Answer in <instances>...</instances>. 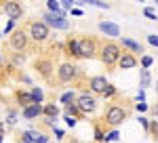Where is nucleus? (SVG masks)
I'll return each instance as SVG.
<instances>
[{"instance_id": "f257e3e1", "label": "nucleus", "mask_w": 158, "mask_h": 143, "mask_svg": "<svg viewBox=\"0 0 158 143\" xmlns=\"http://www.w3.org/2000/svg\"><path fill=\"white\" fill-rule=\"evenodd\" d=\"M101 61H103V65L106 67H114L116 63H118V59H120L122 55V48L120 44H116V42H112V40H108V42H103L101 44Z\"/></svg>"}, {"instance_id": "f03ea898", "label": "nucleus", "mask_w": 158, "mask_h": 143, "mask_svg": "<svg viewBox=\"0 0 158 143\" xmlns=\"http://www.w3.org/2000/svg\"><path fill=\"white\" fill-rule=\"evenodd\" d=\"M127 118H129V112L122 105H110L108 109H106V118L103 120H106L108 126H120Z\"/></svg>"}, {"instance_id": "7ed1b4c3", "label": "nucleus", "mask_w": 158, "mask_h": 143, "mask_svg": "<svg viewBox=\"0 0 158 143\" xmlns=\"http://www.w3.org/2000/svg\"><path fill=\"white\" fill-rule=\"evenodd\" d=\"M97 53H99V44H97V40H95V38L85 36V38H80V40H78V57L93 59Z\"/></svg>"}, {"instance_id": "20e7f679", "label": "nucleus", "mask_w": 158, "mask_h": 143, "mask_svg": "<svg viewBox=\"0 0 158 143\" xmlns=\"http://www.w3.org/2000/svg\"><path fill=\"white\" fill-rule=\"evenodd\" d=\"M49 34H51V30L44 21H32L30 23V34H27V38H32L34 42H44L49 38Z\"/></svg>"}, {"instance_id": "39448f33", "label": "nucleus", "mask_w": 158, "mask_h": 143, "mask_svg": "<svg viewBox=\"0 0 158 143\" xmlns=\"http://www.w3.org/2000/svg\"><path fill=\"white\" fill-rule=\"evenodd\" d=\"M76 107H78L80 114H91V112L97 109V99H95V95H91V93H82V95H78V99H76Z\"/></svg>"}, {"instance_id": "423d86ee", "label": "nucleus", "mask_w": 158, "mask_h": 143, "mask_svg": "<svg viewBox=\"0 0 158 143\" xmlns=\"http://www.w3.org/2000/svg\"><path fill=\"white\" fill-rule=\"evenodd\" d=\"M80 74V67L74 65V63H61L59 70H57V76H59L61 82H74Z\"/></svg>"}, {"instance_id": "0eeeda50", "label": "nucleus", "mask_w": 158, "mask_h": 143, "mask_svg": "<svg viewBox=\"0 0 158 143\" xmlns=\"http://www.w3.org/2000/svg\"><path fill=\"white\" fill-rule=\"evenodd\" d=\"M9 44H11L13 51H25L27 48V44H30V38H27V34H25L23 30H15L11 36H9Z\"/></svg>"}, {"instance_id": "6e6552de", "label": "nucleus", "mask_w": 158, "mask_h": 143, "mask_svg": "<svg viewBox=\"0 0 158 143\" xmlns=\"http://www.w3.org/2000/svg\"><path fill=\"white\" fill-rule=\"evenodd\" d=\"M34 67H36V72L44 78V80H51V74H53V70H55V65H53L51 59H36Z\"/></svg>"}, {"instance_id": "1a4fd4ad", "label": "nucleus", "mask_w": 158, "mask_h": 143, "mask_svg": "<svg viewBox=\"0 0 158 143\" xmlns=\"http://www.w3.org/2000/svg\"><path fill=\"white\" fill-rule=\"evenodd\" d=\"M89 86H91V93H93V95H103L106 88H108V80H106L103 76H93V78L89 80Z\"/></svg>"}, {"instance_id": "9d476101", "label": "nucleus", "mask_w": 158, "mask_h": 143, "mask_svg": "<svg viewBox=\"0 0 158 143\" xmlns=\"http://www.w3.org/2000/svg\"><path fill=\"white\" fill-rule=\"evenodd\" d=\"M4 13L11 17V21H17V19L23 15V6H21V2L11 0V2H4Z\"/></svg>"}, {"instance_id": "9b49d317", "label": "nucleus", "mask_w": 158, "mask_h": 143, "mask_svg": "<svg viewBox=\"0 0 158 143\" xmlns=\"http://www.w3.org/2000/svg\"><path fill=\"white\" fill-rule=\"evenodd\" d=\"M44 19H47L44 23L51 25V27H55V30H68V27H70L68 19H63V17H59V15H53V13H47Z\"/></svg>"}, {"instance_id": "f8f14e48", "label": "nucleus", "mask_w": 158, "mask_h": 143, "mask_svg": "<svg viewBox=\"0 0 158 143\" xmlns=\"http://www.w3.org/2000/svg\"><path fill=\"white\" fill-rule=\"evenodd\" d=\"M120 70H133L135 65H137V57H135L133 53H124L122 51V55H120V59H118V63H116Z\"/></svg>"}, {"instance_id": "ddd939ff", "label": "nucleus", "mask_w": 158, "mask_h": 143, "mask_svg": "<svg viewBox=\"0 0 158 143\" xmlns=\"http://www.w3.org/2000/svg\"><path fill=\"white\" fill-rule=\"evenodd\" d=\"M38 116H42V105H38V103H32V105L23 107V118L25 120H34Z\"/></svg>"}, {"instance_id": "4468645a", "label": "nucleus", "mask_w": 158, "mask_h": 143, "mask_svg": "<svg viewBox=\"0 0 158 143\" xmlns=\"http://www.w3.org/2000/svg\"><path fill=\"white\" fill-rule=\"evenodd\" d=\"M99 30L106 36H120V27L116 23H110V21H101L99 23Z\"/></svg>"}, {"instance_id": "2eb2a0df", "label": "nucleus", "mask_w": 158, "mask_h": 143, "mask_svg": "<svg viewBox=\"0 0 158 143\" xmlns=\"http://www.w3.org/2000/svg\"><path fill=\"white\" fill-rule=\"evenodd\" d=\"M23 139L27 143H47V137H44L42 133H36V131H27Z\"/></svg>"}, {"instance_id": "dca6fc26", "label": "nucleus", "mask_w": 158, "mask_h": 143, "mask_svg": "<svg viewBox=\"0 0 158 143\" xmlns=\"http://www.w3.org/2000/svg\"><path fill=\"white\" fill-rule=\"evenodd\" d=\"M122 47H127L131 53H143L141 44H139V42H135V40H131V38H127V36H122Z\"/></svg>"}, {"instance_id": "f3484780", "label": "nucleus", "mask_w": 158, "mask_h": 143, "mask_svg": "<svg viewBox=\"0 0 158 143\" xmlns=\"http://www.w3.org/2000/svg\"><path fill=\"white\" fill-rule=\"evenodd\" d=\"M65 53H68V55H72V57H78V40L70 38V40L65 42Z\"/></svg>"}, {"instance_id": "a211bd4d", "label": "nucleus", "mask_w": 158, "mask_h": 143, "mask_svg": "<svg viewBox=\"0 0 158 143\" xmlns=\"http://www.w3.org/2000/svg\"><path fill=\"white\" fill-rule=\"evenodd\" d=\"M42 114H44V116H49V118H57L59 109H57V105H55V103H49V105L42 107Z\"/></svg>"}, {"instance_id": "6ab92c4d", "label": "nucleus", "mask_w": 158, "mask_h": 143, "mask_svg": "<svg viewBox=\"0 0 158 143\" xmlns=\"http://www.w3.org/2000/svg\"><path fill=\"white\" fill-rule=\"evenodd\" d=\"M17 101H19V105H23V107H27V105H32V95L30 93H17Z\"/></svg>"}, {"instance_id": "aec40b11", "label": "nucleus", "mask_w": 158, "mask_h": 143, "mask_svg": "<svg viewBox=\"0 0 158 143\" xmlns=\"http://www.w3.org/2000/svg\"><path fill=\"white\" fill-rule=\"evenodd\" d=\"M30 95H32V103H42V88H32L30 91Z\"/></svg>"}, {"instance_id": "412c9836", "label": "nucleus", "mask_w": 158, "mask_h": 143, "mask_svg": "<svg viewBox=\"0 0 158 143\" xmlns=\"http://www.w3.org/2000/svg\"><path fill=\"white\" fill-rule=\"evenodd\" d=\"M74 99H76V95L74 93H65V95H61V103H74Z\"/></svg>"}, {"instance_id": "4be33fe9", "label": "nucleus", "mask_w": 158, "mask_h": 143, "mask_svg": "<svg viewBox=\"0 0 158 143\" xmlns=\"http://www.w3.org/2000/svg\"><path fill=\"white\" fill-rule=\"evenodd\" d=\"M141 86H150V72L141 70Z\"/></svg>"}, {"instance_id": "5701e85b", "label": "nucleus", "mask_w": 158, "mask_h": 143, "mask_svg": "<svg viewBox=\"0 0 158 143\" xmlns=\"http://www.w3.org/2000/svg\"><path fill=\"white\" fill-rule=\"evenodd\" d=\"M148 131L152 133V135H154V137H158V122H156V120H154V122H150V124H148Z\"/></svg>"}, {"instance_id": "b1692460", "label": "nucleus", "mask_w": 158, "mask_h": 143, "mask_svg": "<svg viewBox=\"0 0 158 143\" xmlns=\"http://www.w3.org/2000/svg\"><path fill=\"white\" fill-rule=\"evenodd\" d=\"M143 15H146V17H150V19H154V21L158 19V17H156V11H154V9H150V6H146V9H143Z\"/></svg>"}, {"instance_id": "393cba45", "label": "nucleus", "mask_w": 158, "mask_h": 143, "mask_svg": "<svg viewBox=\"0 0 158 143\" xmlns=\"http://www.w3.org/2000/svg\"><path fill=\"white\" fill-rule=\"evenodd\" d=\"M65 112H68V114H80L78 107H76V103H68V105H65Z\"/></svg>"}, {"instance_id": "a878e982", "label": "nucleus", "mask_w": 158, "mask_h": 143, "mask_svg": "<svg viewBox=\"0 0 158 143\" xmlns=\"http://www.w3.org/2000/svg\"><path fill=\"white\" fill-rule=\"evenodd\" d=\"M116 95V88L112 86V84H108V88H106V93H103V97H114Z\"/></svg>"}, {"instance_id": "bb28decb", "label": "nucleus", "mask_w": 158, "mask_h": 143, "mask_svg": "<svg viewBox=\"0 0 158 143\" xmlns=\"http://www.w3.org/2000/svg\"><path fill=\"white\" fill-rule=\"evenodd\" d=\"M148 42H150V44H154V47H158V36H156V34L148 36Z\"/></svg>"}, {"instance_id": "cd10ccee", "label": "nucleus", "mask_w": 158, "mask_h": 143, "mask_svg": "<svg viewBox=\"0 0 158 143\" xmlns=\"http://www.w3.org/2000/svg\"><path fill=\"white\" fill-rule=\"evenodd\" d=\"M103 139H106V141H114V139H118V133L114 131V133H110L108 137H103Z\"/></svg>"}, {"instance_id": "c85d7f7f", "label": "nucleus", "mask_w": 158, "mask_h": 143, "mask_svg": "<svg viewBox=\"0 0 158 143\" xmlns=\"http://www.w3.org/2000/svg\"><path fill=\"white\" fill-rule=\"evenodd\" d=\"M141 63H143V67H150V65H152V57H143Z\"/></svg>"}, {"instance_id": "c756f323", "label": "nucleus", "mask_w": 158, "mask_h": 143, "mask_svg": "<svg viewBox=\"0 0 158 143\" xmlns=\"http://www.w3.org/2000/svg\"><path fill=\"white\" fill-rule=\"evenodd\" d=\"M65 122H68L70 126H74V124H76V118H74V116H68V118H65Z\"/></svg>"}, {"instance_id": "7c9ffc66", "label": "nucleus", "mask_w": 158, "mask_h": 143, "mask_svg": "<svg viewBox=\"0 0 158 143\" xmlns=\"http://www.w3.org/2000/svg\"><path fill=\"white\" fill-rule=\"evenodd\" d=\"M137 109H139V112H146L148 105H146V103H139V105H137Z\"/></svg>"}, {"instance_id": "2f4dec72", "label": "nucleus", "mask_w": 158, "mask_h": 143, "mask_svg": "<svg viewBox=\"0 0 158 143\" xmlns=\"http://www.w3.org/2000/svg\"><path fill=\"white\" fill-rule=\"evenodd\" d=\"M139 122L143 124V129H148V124H150V122H148V118H139Z\"/></svg>"}, {"instance_id": "473e14b6", "label": "nucleus", "mask_w": 158, "mask_h": 143, "mask_svg": "<svg viewBox=\"0 0 158 143\" xmlns=\"http://www.w3.org/2000/svg\"><path fill=\"white\" fill-rule=\"evenodd\" d=\"M152 112H154V114H158V105H154V107H152Z\"/></svg>"}, {"instance_id": "72a5a7b5", "label": "nucleus", "mask_w": 158, "mask_h": 143, "mask_svg": "<svg viewBox=\"0 0 158 143\" xmlns=\"http://www.w3.org/2000/svg\"><path fill=\"white\" fill-rule=\"evenodd\" d=\"M154 88H156V95H158V82H156V86H154Z\"/></svg>"}]
</instances>
